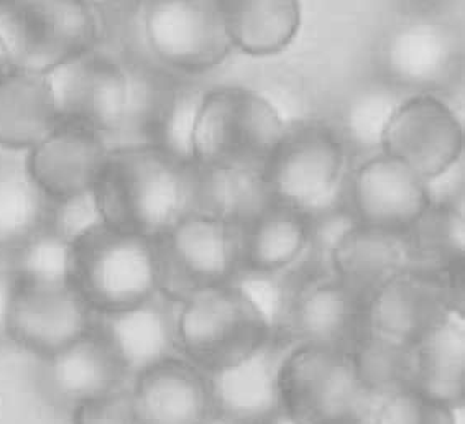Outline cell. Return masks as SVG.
Segmentation results:
<instances>
[{
  "label": "cell",
  "mask_w": 465,
  "mask_h": 424,
  "mask_svg": "<svg viewBox=\"0 0 465 424\" xmlns=\"http://www.w3.org/2000/svg\"><path fill=\"white\" fill-rule=\"evenodd\" d=\"M186 166L147 143L111 148L93 186L104 224L162 237L190 214Z\"/></svg>",
  "instance_id": "obj_1"
},
{
  "label": "cell",
  "mask_w": 465,
  "mask_h": 424,
  "mask_svg": "<svg viewBox=\"0 0 465 424\" xmlns=\"http://www.w3.org/2000/svg\"><path fill=\"white\" fill-rule=\"evenodd\" d=\"M273 332L267 308L239 280L199 290L178 303V350L204 373L239 364Z\"/></svg>",
  "instance_id": "obj_2"
},
{
  "label": "cell",
  "mask_w": 465,
  "mask_h": 424,
  "mask_svg": "<svg viewBox=\"0 0 465 424\" xmlns=\"http://www.w3.org/2000/svg\"><path fill=\"white\" fill-rule=\"evenodd\" d=\"M71 285L94 312H115L160 291L156 239L103 224L73 243Z\"/></svg>",
  "instance_id": "obj_3"
},
{
  "label": "cell",
  "mask_w": 465,
  "mask_h": 424,
  "mask_svg": "<svg viewBox=\"0 0 465 424\" xmlns=\"http://www.w3.org/2000/svg\"><path fill=\"white\" fill-rule=\"evenodd\" d=\"M349 153L339 132L318 122L286 125L262 170L272 200L314 217L345 206Z\"/></svg>",
  "instance_id": "obj_4"
},
{
  "label": "cell",
  "mask_w": 465,
  "mask_h": 424,
  "mask_svg": "<svg viewBox=\"0 0 465 424\" xmlns=\"http://www.w3.org/2000/svg\"><path fill=\"white\" fill-rule=\"evenodd\" d=\"M284 130L280 111L259 93L207 89L193 132V163L263 170Z\"/></svg>",
  "instance_id": "obj_5"
},
{
  "label": "cell",
  "mask_w": 465,
  "mask_h": 424,
  "mask_svg": "<svg viewBox=\"0 0 465 424\" xmlns=\"http://www.w3.org/2000/svg\"><path fill=\"white\" fill-rule=\"evenodd\" d=\"M282 409L300 424H342L371 418V399L345 350L292 346L280 369Z\"/></svg>",
  "instance_id": "obj_6"
},
{
  "label": "cell",
  "mask_w": 465,
  "mask_h": 424,
  "mask_svg": "<svg viewBox=\"0 0 465 424\" xmlns=\"http://www.w3.org/2000/svg\"><path fill=\"white\" fill-rule=\"evenodd\" d=\"M94 10L79 0H0V40L14 68L48 73L93 50Z\"/></svg>",
  "instance_id": "obj_7"
},
{
  "label": "cell",
  "mask_w": 465,
  "mask_h": 424,
  "mask_svg": "<svg viewBox=\"0 0 465 424\" xmlns=\"http://www.w3.org/2000/svg\"><path fill=\"white\" fill-rule=\"evenodd\" d=\"M225 0H142L148 50L158 66L178 76L214 70L233 50Z\"/></svg>",
  "instance_id": "obj_8"
},
{
  "label": "cell",
  "mask_w": 465,
  "mask_h": 424,
  "mask_svg": "<svg viewBox=\"0 0 465 424\" xmlns=\"http://www.w3.org/2000/svg\"><path fill=\"white\" fill-rule=\"evenodd\" d=\"M242 227L190 212L156 239L160 291L180 303L194 291L241 277Z\"/></svg>",
  "instance_id": "obj_9"
},
{
  "label": "cell",
  "mask_w": 465,
  "mask_h": 424,
  "mask_svg": "<svg viewBox=\"0 0 465 424\" xmlns=\"http://www.w3.org/2000/svg\"><path fill=\"white\" fill-rule=\"evenodd\" d=\"M276 278L275 332L292 346L345 350L363 326V310L326 271L292 269Z\"/></svg>",
  "instance_id": "obj_10"
},
{
  "label": "cell",
  "mask_w": 465,
  "mask_h": 424,
  "mask_svg": "<svg viewBox=\"0 0 465 424\" xmlns=\"http://www.w3.org/2000/svg\"><path fill=\"white\" fill-rule=\"evenodd\" d=\"M61 123L93 130L109 143L121 129L129 73L103 53H81L46 73Z\"/></svg>",
  "instance_id": "obj_11"
},
{
  "label": "cell",
  "mask_w": 465,
  "mask_h": 424,
  "mask_svg": "<svg viewBox=\"0 0 465 424\" xmlns=\"http://www.w3.org/2000/svg\"><path fill=\"white\" fill-rule=\"evenodd\" d=\"M381 153L401 160L424 182H432L462 162V122L440 97L410 94L388 122Z\"/></svg>",
  "instance_id": "obj_12"
},
{
  "label": "cell",
  "mask_w": 465,
  "mask_h": 424,
  "mask_svg": "<svg viewBox=\"0 0 465 424\" xmlns=\"http://www.w3.org/2000/svg\"><path fill=\"white\" fill-rule=\"evenodd\" d=\"M35 381L48 407L71 413L87 401L129 385L121 359L109 340L93 330L58 352L38 359Z\"/></svg>",
  "instance_id": "obj_13"
},
{
  "label": "cell",
  "mask_w": 465,
  "mask_h": 424,
  "mask_svg": "<svg viewBox=\"0 0 465 424\" xmlns=\"http://www.w3.org/2000/svg\"><path fill=\"white\" fill-rule=\"evenodd\" d=\"M345 206L359 224L405 232L430 206V194L426 182L401 160L377 153L349 176Z\"/></svg>",
  "instance_id": "obj_14"
},
{
  "label": "cell",
  "mask_w": 465,
  "mask_h": 424,
  "mask_svg": "<svg viewBox=\"0 0 465 424\" xmlns=\"http://www.w3.org/2000/svg\"><path fill=\"white\" fill-rule=\"evenodd\" d=\"M462 61V38L456 28L436 17L405 20L388 35L381 64L388 81L424 93L446 86Z\"/></svg>",
  "instance_id": "obj_15"
},
{
  "label": "cell",
  "mask_w": 465,
  "mask_h": 424,
  "mask_svg": "<svg viewBox=\"0 0 465 424\" xmlns=\"http://www.w3.org/2000/svg\"><path fill=\"white\" fill-rule=\"evenodd\" d=\"M94 324V311L69 286L14 285L10 303V344L40 357L54 354L83 338Z\"/></svg>",
  "instance_id": "obj_16"
},
{
  "label": "cell",
  "mask_w": 465,
  "mask_h": 424,
  "mask_svg": "<svg viewBox=\"0 0 465 424\" xmlns=\"http://www.w3.org/2000/svg\"><path fill=\"white\" fill-rule=\"evenodd\" d=\"M292 344L273 332L239 364L206 373L216 415L241 424H260L282 411L280 369Z\"/></svg>",
  "instance_id": "obj_17"
},
{
  "label": "cell",
  "mask_w": 465,
  "mask_h": 424,
  "mask_svg": "<svg viewBox=\"0 0 465 424\" xmlns=\"http://www.w3.org/2000/svg\"><path fill=\"white\" fill-rule=\"evenodd\" d=\"M130 395L138 424H203L214 413L206 373L182 355L135 375Z\"/></svg>",
  "instance_id": "obj_18"
},
{
  "label": "cell",
  "mask_w": 465,
  "mask_h": 424,
  "mask_svg": "<svg viewBox=\"0 0 465 424\" xmlns=\"http://www.w3.org/2000/svg\"><path fill=\"white\" fill-rule=\"evenodd\" d=\"M406 270L405 234L397 231L355 222L331 253V275L362 310Z\"/></svg>",
  "instance_id": "obj_19"
},
{
  "label": "cell",
  "mask_w": 465,
  "mask_h": 424,
  "mask_svg": "<svg viewBox=\"0 0 465 424\" xmlns=\"http://www.w3.org/2000/svg\"><path fill=\"white\" fill-rule=\"evenodd\" d=\"M178 303L158 291L147 301L115 312H94V328L109 340L132 379L148 367L180 355Z\"/></svg>",
  "instance_id": "obj_20"
},
{
  "label": "cell",
  "mask_w": 465,
  "mask_h": 424,
  "mask_svg": "<svg viewBox=\"0 0 465 424\" xmlns=\"http://www.w3.org/2000/svg\"><path fill=\"white\" fill-rule=\"evenodd\" d=\"M111 147L93 130L60 123L25 153L28 172L50 200L93 190Z\"/></svg>",
  "instance_id": "obj_21"
},
{
  "label": "cell",
  "mask_w": 465,
  "mask_h": 424,
  "mask_svg": "<svg viewBox=\"0 0 465 424\" xmlns=\"http://www.w3.org/2000/svg\"><path fill=\"white\" fill-rule=\"evenodd\" d=\"M454 316L431 275L406 270L383 286L363 310V322L388 338L416 346Z\"/></svg>",
  "instance_id": "obj_22"
},
{
  "label": "cell",
  "mask_w": 465,
  "mask_h": 424,
  "mask_svg": "<svg viewBox=\"0 0 465 424\" xmlns=\"http://www.w3.org/2000/svg\"><path fill=\"white\" fill-rule=\"evenodd\" d=\"M60 123L46 73L12 68L0 78V150L25 155Z\"/></svg>",
  "instance_id": "obj_23"
},
{
  "label": "cell",
  "mask_w": 465,
  "mask_h": 424,
  "mask_svg": "<svg viewBox=\"0 0 465 424\" xmlns=\"http://www.w3.org/2000/svg\"><path fill=\"white\" fill-rule=\"evenodd\" d=\"M310 243V219L272 201L242 227L241 277H280L302 261Z\"/></svg>",
  "instance_id": "obj_24"
},
{
  "label": "cell",
  "mask_w": 465,
  "mask_h": 424,
  "mask_svg": "<svg viewBox=\"0 0 465 424\" xmlns=\"http://www.w3.org/2000/svg\"><path fill=\"white\" fill-rule=\"evenodd\" d=\"M190 212L243 227L272 202L262 170L188 163Z\"/></svg>",
  "instance_id": "obj_25"
},
{
  "label": "cell",
  "mask_w": 465,
  "mask_h": 424,
  "mask_svg": "<svg viewBox=\"0 0 465 424\" xmlns=\"http://www.w3.org/2000/svg\"><path fill=\"white\" fill-rule=\"evenodd\" d=\"M233 48L253 58L284 52L302 28V0H225Z\"/></svg>",
  "instance_id": "obj_26"
},
{
  "label": "cell",
  "mask_w": 465,
  "mask_h": 424,
  "mask_svg": "<svg viewBox=\"0 0 465 424\" xmlns=\"http://www.w3.org/2000/svg\"><path fill=\"white\" fill-rule=\"evenodd\" d=\"M414 389L454 409L465 401L464 320L450 316L414 346Z\"/></svg>",
  "instance_id": "obj_27"
},
{
  "label": "cell",
  "mask_w": 465,
  "mask_h": 424,
  "mask_svg": "<svg viewBox=\"0 0 465 424\" xmlns=\"http://www.w3.org/2000/svg\"><path fill=\"white\" fill-rule=\"evenodd\" d=\"M353 372L371 399L414 389V346L365 326L347 349Z\"/></svg>",
  "instance_id": "obj_28"
},
{
  "label": "cell",
  "mask_w": 465,
  "mask_h": 424,
  "mask_svg": "<svg viewBox=\"0 0 465 424\" xmlns=\"http://www.w3.org/2000/svg\"><path fill=\"white\" fill-rule=\"evenodd\" d=\"M48 198L38 188L25 155L0 150V255L45 227Z\"/></svg>",
  "instance_id": "obj_29"
},
{
  "label": "cell",
  "mask_w": 465,
  "mask_h": 424,
  "mask_svg": "<svg viewBox=\"0 0 465 424\" xmlns=\"http://www.w3.org/2000/svg\"><path fill=\"white\" fill-rule=\"evenodd\" d=\"M464 208L430 204L406 229L410 270L436 275L454 260L464 259Z\"/></svg>",
  "instance_id": "obj_30"
},
{
  "label": "cell",
  "mask_w": 465,
  "mask_h": 424,
  "mask_svg": "<svg viewBox=\"0 0 465 424\" xmlns=\"http://www.w3.org/2000/svg\"><path fill=\"white\" fill-rule=\"evenodd\" d=\"M408 95V91L387 78L359 87L345 104L342 133H339L347 153L369 155L367 158L381 153L388 122Z\"/></svg>",
  "instance_id": "obj_31"
},
{
  "label": "cell",
  "mask_w": 465,
  "mask_h": 424,
  "mask_svg": "<svg viewBox=\"0 0 465 424\" xmlns=\"http://www.w3.org/2000/svg\"><path fill=\"white\" fill-rule=\"evenodd\" d=\"M73 245L46 229L32 235L15 249L2 253L14 285L58 288L71 285Z\"/></svg>",
  "instance_id": "obj_32"
},
{
  "label": "cell",
  "mask_w": 465,
  "mask_h": 424,
  "mask_svg": "<svg viewBox=\"0 0 465 424\" xmlns=\"http://www.w3.org/2000/svg\"><path fill=\"white\" fill-rule=\"evenodd\" d=\"M371 419L373 424H457V409L411 389L377 401Z\"/></svg>",
  "instance_id": "obj_33"
},
{
  "label": "cell",
  "mask_w": 465,
  "mask_h": 424,
  "mask_svg": "<svg viewBox=\"0 0 465 424\" xmlns=\"http://www.w3.org/2000/svg\"><path fill=\"white\" fill-rule=\"evenodd\" d=\"M103 224L104 219L93 190L58 200L48 198L44 229L71 245Z\"/></svg>",
  "instance_id": "obj_34"
},
{
  "label": "cell",
  "mask_w": 465,
  "mask_h": 424,
  "mask_svg": "<svg viewBox=\"0 0 465 424\" xmlns=\"http://www.w3.org/2000/svg\"><path fill=\"white\" fill-rule=\"evenodd\" d=\"M73 424H138L130 383L101 399L87 401L71 413Z\"/></svg>",
  "instance_id": "obj_35"
},
{
  "label": "cell",
  "mask_w": 465,
  "mask_h": 424,
  "mask_svg": "<svg viewBox=\"0 0 465 424\" xmlns=\"http://www.w3.org/2000/svg\"><path fill=\"white\" fill-rule=\"evenodd\" d=\"M442 295L448 301L449 310L457 318H465V257L454 260L436 275Z\"/></svg>",
  "instance_id": "obj_36"
},
{
  "label": "cell",
  "mask_w": 465,
  "mask_h": 424,
  "mask_svg": "<svg viewBox=\"0 0 465 424\" xmlns=\"http://www.w3.org/2000/svg\"><path fill=\"white\" fill-rule=\"evenodd\" d=\"M14 295V280L9 270L0 261V347L9 346L10 303Z\"/></svg>",
  "instance_id": "obj_37"
},
{
  "label": "cell",
  "mask_w": 465,
  "mask_h": 424,
  "mask_svg": "<svg viewBox=\"0 0 465 424\" xmlns=\"http://www.w3.org/2000/svg\"><path fill=\"white\" fill-rule=\"evenodd\" d=\"M12 68H14V64H12V61H10L9 53H7L5 46H4L2 40H0V78H2L5 73H9Z\"/></svg>",
  "instance_id": "obj_38"
},
{
  "label": "cell",
  "mask_w": 465,
  "mask_h": 424,
  "mask_svg": "<svg viewBox=\"0 0 465 424\" xmlns=\"http://www.w3.org/2000/svg\"><path fill=\"white\" fill-rule=\"evenodd\" d=\"M79 2H83L91 10H103L119 4L122 0H79Z\"/></svg>",
  "instance_id": "obj_39"
},
{
  "label": "cell",
  "mask_w": 465,
  "mask_h": 424,
  "mask_svg": "<svg viewBox=\"0 0 465 424\" xmlns=\"http://www.w3.org/2000/svg\"><path fill=\"white\" fill-rule=\"evenodd\" d=\"M260 424H300L298 421H294L292 416L286 415L283 409L282 411H278L276 415L272 416V418H268L267 421H263V423Z\"/></svg>",
  "instance_id": "obj_40"
},
{
  "label": "cell",
  "mask_w": 465,
  "mask_h": 424,
  "mask_svg": "<svg viewBox=\"0 0 465 424\" xmlns=\"http://www.w3.org/2000/svg\"><path fill=\"white\" fill-rule=\"evenodd\" d=\"M203 424H241L235 423L232 419H229V418H224V416L216 415V413H213V415L207 418L206 421Z\"/></svg>",
  "instance_id": "obj_41"
},
{
  "label": "cell",
  "mask_w": 465,
  "mask_h": 424,
  "mask_svg": "<svg viewBox=\"0 0 465 424\" xmlns=\"http://www.w3.org/2000/svg\"><path fill=\"white\" fill-rule=\"evenodd\" d=\"M342 424H373V421H371V418H363V419H355V421Z\"/></svg>",
  "instance_id": "obj_42"
}]
</instances>
